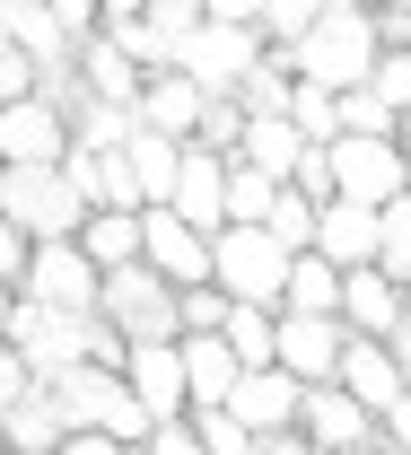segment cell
I'll use <instances>...</instances> for the list:
<instances>
[{
  "instance_id": "9c48e42d",
  "label": "cell",
  "mask_w": 411,
  "mask_h": 455,
  "mask_svg": "<svg viewBox=\"0 0 411 455\" xmlns=\"http://www.w3.org/2000/svg\"><path fill=\"white\" fill-rule=\"evenodd\" d=\"M297 438L315 455H376V411H359L342 386H306L297 395Z\"/></svg>"
},
{
  "instance_id": "7dc6e473",
  "label": "cell",
  "mask_w": 411,
  "mask_h": 455,
  "mask_svg": "<svg viewBox=\"0 0 411 455\" xmlns=\"http://www.w3.org/2000/svg\"><path fill=\"white\" fill-rule=\"evenodd\" d=\"M123 455H149V447H123Z\"/></svg>"
},
{
  "instance_id": "e0dca14e",
  "label": "cell",
  "mask_w": 411,
  "mask_h": 455,
  "mask_svg": "<svg viewBox=\"0 0 411 455\" xmlns=\"http://www.w3.org/2000/svg\"><path fill=\"white\" fill-rule=\"evenodd\" d=\"M167 211H176L193 236H219V228H228V158H210V149H184Z\"/></svg>"
},
{
  "instance_id": "4fadbf2b",
  "label": "cell",
  "mask_w": 411,
  "mask_h": 455,
  "mask_svg": "<svg viewBox=\"0 0 411 455\" xmlns=\"http://www.w3.org/2000/svg\"><path fill=\"white\" fill-rule=\"evenodd\" d=\"M342 350H351V324L342 315H281V377L333 386L342 377Z\"/></svg>"
},
{
  "instance_id": "cb8c5ba5",
  "label": "cell",
  "mask_w": 411,
  "mask_h": 455,
  "mask_svg": "<svg viewBox=\"0 0 411 455\" xmlns=\"http://www.w3.org/2000/svg\"><path fill=\"white\" fill-rule=\"evenodd\" d=\"M333 386H342L359 411H385V403L403 395V377H394L385 341H359V333H351V350H342V377H333Z\"/></svg>"
},
{
  "instance_id": "6da1fadb",
  "label": "cell",
  "mask_w": 411,
  "mask_h": 455,
  "mask_svg": "<svg viewBox=\"0 0 411 455\" xmlns=\"http://www.w3.org/2000/svg\"><path fill=\"white\" fill-rule=\"evenodd\" d=\"M289 70L306 88H324V97H359L368 70H376V27H368V9H359V0H324V9H315V36L289 53Z\"/></svg>"
},
{
  "instance_id": "d590c367",
  "label": "cell",
  "mask_w": 411,
  "mask_h": 455,
  "mask_svg": "<svg viewBox=\"0 0 411 455\" xmlns=\"http://www.w3.org/2000/svg\"><path fill=\"white\" fill-rule=\"evenodd\" d=\"M184 420H193V438H202L210 455H254V447H263V438H245V429H236L228 411H184Z\"/></svg>"
},
{
  "instance_id": "681fc988",
  "label": "cell",
  "mask_w": 411,
  "mask_h": 455,
  "mask_svg": "<svg viewBox=\"0 0 411 455\" xmlns=\"http://www.w3.org/2000/svg\"><path fill=\"white\" fill-rule=\"evenodd\" d=\"M0 455H9V447H0Z\"/></svg>"
},
{
  "instance_id": "8fae6325",
  "label": "cell",
  "mask_w": 411,
  "mask_h": 455,
  "mask_svg": "<svg viewBox=\"0 0 411 455\" xmlns=\"http://www.w3.org/2000/svg\"><path fill=\"white\" fill-rule=\"evenodd\" d=\"M140 263L176 289H210V236H193L176 211H140Z\"/></svg>"
},
{
  "instance_id": "d6a6232c",
  "label": "cell",
  "mask_w": 411,
  "mask_h": 455,
  "mask_svg": "<svg viewBox=\"0 0 411 455\" xmlns=\"http://www.w3.org/2000/svg\"><path fill=\"white\" fill-rule=\"evenodd\" d=\"M236 140H245V106H236V97H210L202 132H193V149H210V158H236Z\"/></svg>"
},
{
  "instance_id": "f546056e",
  "label": "cell",
  "mask_w": 411,
  "mask_h": 455,
  "mask_svg": "<svg viewBox=\"0 0 411 455\" xmlns=\"http://www.w3.org/2000/svg\"><path fill=\"white\" fill-rule=\"evenodd\" d=\"M281 193H289V184H272V175H254V167H236V158H228V228H263Z\"/></svg>"
},
{
  "instance_id": "5b68a950",
  "label": "cell",
  "mask_w": 411,
  "mask_h": 455,
  "mask_svg": "<svg viewBox=\"0 0 411 455\" xmlns=\"http://www.w3.org/2000/svg\"><path fill=\"white\" fill-rule=\"evenodd\" d=\"M97 324H115L123 341H176V289L158 281L149 263H131V272H106V289H97Z\"/></svg>"
},
{
  "instance_id": "8992f818",
  "label": "cell",
  "mask_w": 411,
  "mask_h": 455,
  "mask_svg": "<svg viewBox=\"0 0 411 455\" xmlns=\"http://www.w3.org/2000/svg\"><path fill=\"white\" fill-rule=\"evenodd\" d=\"M263 61V36H245V27H219V18H202V36L193 44H176V79H193L202 97H236L245 88V70Z\"/></svg>"
},
{
  "instance_id": "e575fe53",
  "label": "cell",
  "mask_w": 411,
  "mask_h": 455,
  "mask_svg": "<svg viewBox=\"0 0 411 455\" xmlns=\"http://www.w3.org/2000/svg\"><path fill=\"white\" fill-rule=\"evenodd\" d=\"M176 324L184 333H219V324H228V289L210 281V289H184L176 298Z\"/></svg>"
},
{
  "instance_id": "836d02e7",
  "label": "cell",
  "mask_w": 411,
  "mask_h": 455,
  "mask_svg": "<svg viewBox=\"0 0 411 455\" xmlns=\"http://www.w3.org/2000/svg\"><path fill=\"white\" fill-rule=\"evenodd\" d=\"M368 97L385 114H411V53H376V70H368Z\"/></svg>"
},
{
  "instance_id": "1f68e13d",
  "label": "cell",
  "mask_w": 411,
  "mask_h": 455,
  "mask_svg": "<svg viewBox=\"0 0 411 455\" xmlns=\"http://www.w3.org/2000/svg\"><path fill=\"white\" fill-rule=\"evenodd\" d=\"M263 228H272V245H281V254H315V202H297V193H281Z\"/></svg>"
},
{
  "instance_id": "2e32d148",
  "label": "cell",
  "mask_w": 411,
  "mask_h": 455,
  "mask_svg": "<svg viewBox=\"0 0 411 455\" xmlns=\"http://www.w3.org/2000/svg\"><path fill=\"white\" fill-rule=\"evenodd\" d=\"M297 377H281V368H245L228 395V420L245 429V438H281V429H297Z\"/></svg>"
},
{
  "instance_id": "d4e9b609",
  "label": "cell",
  "mask_w": 411,
  "mask_h": 455,
  "mask_svg": "<svg viewBox=\"0 0 411 455\" xmlns=\"http://www.w3.org/2000/svg\"><path fill=\"white\" fill-rule=\"evenodd\" d=\"M79 254L97 263V281L106 272H131L140 263V211H88L79 220Z\"/></svg>"
},
{
  "instance_id": "b9f144b4",
  "label": "cell",
  "mask_w": 411,
  "mask_h": 455,
  "mask_svg": "<svg viewBox=\"0 0 411 455\" xmlns=\"http://www.w3.org/2000/svg\"><path fill=\"white\" fill-rule=\"evenodd\" d=\"M385 359H394V377H403V395H411V315L385 333Z\"/></svg>"
},
{
  "instance_id": "ac0fdd59",
  "label": "cell",
  "mask_w": 411,
  "mask_h": 455,
  "mask_svg": "<svg viewBox=\"0 0 411 455\" xmlns=\"http://www.w3.org/2000/svg\"><path fill=\"white\" fill-rule=\"evenodd\" d=\"M202 114H210V97H202L193 79H176V70H158V79L140 88V106H131V132H158V140H184V149H193Z\"/></svg>"
},
{
  "instance_id": "f1b7e54d",
  "label": "cell",
  "mask_w": 411,
  "mask_h": 455,
  "mask_svg": "<svg viewBox=\"0 0 411 455\" xmlns=\"http://www.w3.org/2000/svg\"><path fill=\"white\" fill-rule=\"evenodd\" d=\"M376 272H385L394 289H411V193L376 211Z\"/></svg>"
},
{
  "instance_id": "3957f363",
  "label": "cell",
  "mask_w": 411,
  "mask_h": 455,
  "mask_svg": "<svg viewBox=\"0 0 411 455\" xmlns=\"http://www.w3.org/2000/svg\"><path fill=\"white\" fill-rule=\"evenodd\" d=\"M53 403H61V429H97L115 447H149V429H158L115 368H70V377H53Z\"/></svg>"
},
{
  "instance_id": "44dd1931",
  "label": "cell",
  "mask_w": 411,
  "mask_h": 455,
  "mask_svg": "<svg viewBox=\"0 0 411 455\" xmlns=\"http://www.w3.org/2000/svg\"><path fill=\"white\" fill-rule=\"evenodd\" d=\"M403 315H411V289H394L385 272H342V324L359 341H385Z\"/></svg>"
},
{
  "instance_id": "7bdbcfd3",
  "label": "cell",
  "mask_w": 411,
  "mask_h": 455,
  "mask_svg": "<svg viewBox=\"0 0 411 455\" xmlns=\"http://www.w3.org/2000/svg\"><path fill=\"white\" fill-rule=\"evenodd\" d=\"M53 455H123V447H115V438H97V429H70Z\"/></svg>"
},
{
  "instance_id": "c3c4849f",
  "label": "cell",
  "mask_w": 411,
  "mask_h": 455,
  "mask_svg": "<svg viewBox=\"0 0 411 455\" xmlns=\"http://www.w3.org/2000/svg\"><path fill=\"white\" fill-rule=\"evenodd\" d=\"M376 455H394V447H376Z\"/></svg>"
},
{
  "instance_id": "ab89813d",
  "label": "cell",
  "mask_w": 411,
  "mask_h": 455,
  "mask_svg": "<svg viewBox=\"0 0 411 455\" xmlns=\"http://www.w3.org/2000/svg\"><path fill=\"white\" fill-rule=\"evenodd\" d=\"M149 455H210V447L193 438V420H158L149 429Z\"/></svg>"
},
{
  "instance_id": "f35d334b",
  "label": "cell",
  "mask_w": 411,
  "mask_h": 455,
  "mask_svg": "<svg viewBox=\"0 0 411 455\" xmlns=\"http://www.w3.org/2000/svg\"><path fill=\"white\" fill-rule=\"evenodd\" d=\"M27 395H36V368H27V359L0 341V411H9V403H27Z\"/></svg>"
},
{
  "instance_id": "8d00e7d4",
  "label": "cell",
  "mask_w": 411,
  "mask_h": 455,
  "mask_svg": "<svg viewBox=\"0 0 411 455\" xmlns=\"http://www.w3.org/2000/svg\"><path fill=\"white\" fill-rule=\"evenodd\" d=\"M53 36L70 44V53H79V44L97 36V0H53Z\"/></svg>"
},
{
  "instance_id": "603a6c76",
  "label": "cell",
  "mask_w": 411,
  "mask_h": 455,
  "mask_svg": "<svg viewBox=\"0 0 411 455\" xmlns=\"http://www.w3.org/2000/svg\"><path fill=\"white\" fill-rule=\"evenodd\" d=\"M70 429H61V403H53V386H36L27 403H9L0 411V447L9 455H53Z\"/></svg>"
},
{
  "instance_id": "5bb4252c",
  "label": "cell",
  "mask_w": 411,
  "mask_h": 455,
  "mask_svg": "<svg viewBox=\"0 0 411 455\" xmlns=\"http://www.w3.org/2000/svg\"><path fill=\"white\" fill-rule=\"evenodd\" d=\"M123 386H131V403H140L149 420H184V411H193L176 341H131V359H123Z\"/></svg>"
},
{
  "instance_id": "30bf717a",
  "label": "cell",
  "mask_w": 411,
  "mask_h": 455,
  "mask_svg": "<svg viewBox=\"0 0 411 455\" xmlns=\"http://www.w3.org/2000/svg\"><path fill=\"white\" fill-rule=\"evenodd\" d=\"M61 158H70V114H61V97L0 106V167H61Z\"/></svg>"
},
{
  "instance_id": "83f0119b",
  "label": "cell",
  "mask_w": 411,
  "mask_h": 455,
  "mask_svg": "<svg viewBox=\"0 0 411 455\" xmlns=\"http://www.w3.org/2000/svg\"><path fill=\"white\" fill-rule=\"evenodd\" d=\"M219 341L236 350V368H281V315L272 307H228Z\"/></svg>"
},
{
  "instance_id": "ee69618b",
  "label": "cell",
  "mask_w": 411,
  "mask_h": 455,
  "mask_svg": "<svg viewBox=\"0 0 411 455\" xmlns=\"http://www.w3.org/2000/svg\"><path fill=\"white\" fill-rule=\"evenodd\" d=\"M254 455H315V447H306L297 429H281V438H263V447H254Z\"/></svg>"
},
{
  "instance_id": "ba28073f",
  "label": "cell",
  "mask_w": 411,
  "mask_h": 455,
  "mask_svg": "<svg viewBox=\"0 0 411 455\" xmlns=\"http://www.w3.org/2000/svg\"><path fill=\"white\" fill-rule=\"evenodd\" d=\"M324 158H333V202L385 211V202H403V193H411V175H403V158H394V140H333Z\"/></svg>"
},
{
  "instance_id": "277c9868",
  "label": "cell",
  "mask_w": 411,
  "mask_h": 455,
  "mask_svg": "<svg viewBox=\"0 0 411 455\" xmlns=\"http://www.w3.org/2000/svg\"><path fill=\"white\" fill-rule=\"evenodd\" d=\"M210 281L228 289V307H272V315H281L289 254L272 245V228H219V236H210Z\"/></svg>"
},
{
  "instance_id": "ffe728a7",
  "label": "cell",
  "mask_w": 411,
  "mask_h": 455,
  "mask_svg": "<svg viewBox=\"0 0 411 455\" xmlns=\"http://www.w3.org/2000/svg\"><path fill=\"white\" fill-rule=\"evenodd\" d=\"M315 254H324L333 272H376V211L324 202V211H315Z\"/></svg>"
},
{
  "instance_id": "484cf974",
  "label": "cell",
  "mask_w": 411,
  "mask_h": 455,
  "mask_svg": "<svg viewBox=\"0 0 411 455\" xmlns=\"http://www.w3.org/2000/svg\"><path fill=\"white\" fill-rule=\"evenodd\" d=\"M281 315H342V272L324 254H289V281H281Z\"/></svg>"
},
{
  "instance_id": "bcb514c9",
  "label": "cell",
  "mask_w": 411,
  "mask_h": 455,
  "mask_svg": "<svg viewBox=\"0 0 411 455\" xmlns=\"http://www.w3.org/2000/svg\"><path fill=\"white\" fill-rule=\"evenodd\" d=\"M9 315H18V289H0V341H9Z\"/></svg>"
},
{
  "instance_id": "4316f807",
  "label": "cell",
  "mask_w": 411,
  "mask_h": 455,
  "mask_svg": "<svg viewBox=\"0 0 411 455\" xmlns=\"http://www.w3.org/2000/svg\"><path fill=\"white\" fill-rule=\"evenodd\" d=\"M123 158H131V175H140V202H149V211H167V193H176V167H184V140L131 132V140H123Z\"/></svg>"
},
{
  "instance_id": "7a4b0ae2",
  "label": "cell",
  "mask_w": 411,
  "mask_h": 455,
  "mask_svg": "<svg viewBox=\"0 0 411 455\" xmlns=\"http://www.w3.org/2000/svg\"><path fill=\"white\" fill-rule=\"evenodd\" d=\"M0 220L27 245H61V236H79L88 202H79V184L61 167H0Z\"/></svg>"
},
{
  "instance_id": "7c38bea8",
  "label": "cell",
  "mask_w": 411,
  "mask_h": 455,
  "mask_svg": "<svg viewBox=\"0 0 411 455\" xmlns=\"http://www.w3.org/2000/svg\"><path fill=\"white\" fill-rule=\"evenodd\" d=\"M79 324H88V315H53V307H27V298H18V315H9V350L36 368V386H53V377L79 368Z\"/></svg>"
},
{
  "instance_id": "9a60e30c",
  "label": "cell",
  "mask_w": 411,
  "mask_h": 455,
  "mask_svg": "<svg viewBox=\"0 0 411 455\" xmlns=\"http://www.w3.org/2000/svg\"><path fill=\"white\" fill-rule=\"evenodd\" d=\"M70 88H79V97H97V106H115V114H131V106H140V88H149V70L123 53V44L88 36V44L70 53Z\"/></svg>"
},
{
  "instance_id": "7402d4cb",
  "label": "cell",
  "mask_w": 411,
  "mask_h": 455,
  "mask_svg": "<svg viewBox=\"0 0 411 455\" xmlns=\"http://www.w3.org/2000/svg\"><path fill=\"white\" fill-rule=\"evenodd\" d=\"M297 158H306V140L289 132V114H245V140H236V167L272 175V184H289Z\"/></svg>"
},
{
  "instance_id": "52a82bcc",
  "label": "cell",
  "mask_w": 411,
  "mask_h": 455,
  "mask_svg": "<svg viewBox=\"0 0 411 455\" xmlns=\"http://www.w3.org/2000/svg\"><path fill=\"white\" fill-rule=\"evenodd\" d=\"M97 263L79 254V236H61V245H36L27 254V281H18V298L27 307H53V315H97Z\"/></svg>"
},
{
  "instance_id": "74e56055",
  "label": "cell",
  "mask_w": 411,
  "mask_h": 455,
  "mask_svg": "<svg viewBox=\"0 0 411 455\" xmlns=\"http://www.w3.org/2000/svg\"><path fill=\"white\" fill-rule=\"evenodd\" d=\"M376 447L411 455V395H394V403H385V411H376Z\"/></svg>"
},
{
  "instance_id": "d6986e66",
  "label": "cell",
  "mask_w": 411,
  "mask_h": 455,
  "mask_svg": "<svg viewBox=\"0 0 411 455\" xmlns=\"http://www.w3.org/2000/svg\"><path fill=\"white\" fill-rule=\"evenodd\" d=\"M176 359H184V395H193V411H228V395H236V350L219 333H176Z\"/></svg>"
},
{
  "instance_id": "f6af8a7d",
  "label": "cell",
  "mask_w": 411,
  "mask_h": 455,
  "mask_svg": "<svg viewBox=\"0 0 411 455\" xmlns=\"http://www.w3.org/2000/svg\"><path fill=\"white\" fill-rule=\"evenodd\" d=\"M394 158H403V175H411V114L394 123Z\"/></svg>"
},
{
  "instance_id": "4dcf8cb0",
  "label": "cell",
  "mask_w": 411,
  "mask_h": 455,
  "mask_svg": "<svg viewBox=\"0 0 411 455\" xmlns=\"http://www.w3.org/2000/svg\"><path fill=\"white\" fill-rule=\"evenodd\" d=\"M202 18H210L202 0H149V53L176 61V44H193V36H202Z\"/></svg>"
},
{
  "instance_id": "60d3db41",
  "label": "cell",
  "mask_w": 411,
  "mask_h": 455,
  "mask_svg": "<svg viewBox=\"0 0 411 455\" xmlns=\"http://www.w3.org/2000/svg\"><path fill=\"white\" fill-rule=\"evenodd\" d=\"M27 254H36V245H27L18 228L0 220V289H18V281H27Z\"/></svg>"
}]
</instances>
